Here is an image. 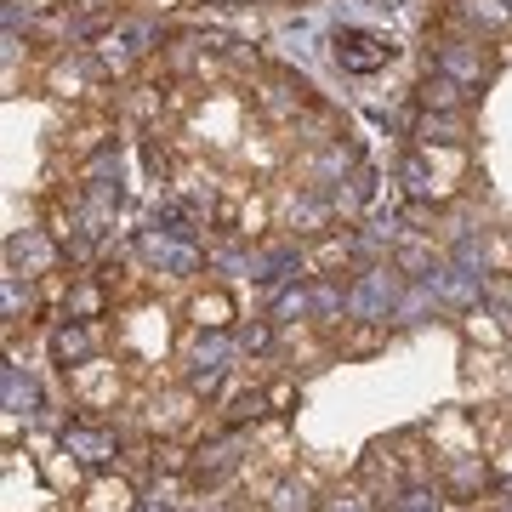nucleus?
Here are the masks:
<instances>
[{
    "mask_svg": "<svg viewBox=\"0 0 512 512\" xmlns=\"http://www.w3.org/2000/svg\"><path fill=\"white\" fill-rule=\"evenodd\" d=\"M291 399H296V393H291V382H274V387H268V404H274V410H285Z\"/></svg>",
    "mask_w": 512,
    "mask_h": 512,
    "instance_id": "obj_8",
    "label": "nucleus"
},
{
    "mask_svg": "<svg viewBox=\"0 0 512 512\" xmlns=\"http://www.w3.org/2000/svg\"><path fill=\"white\" fill-rule=\"evenodd\" d=\"M302 268H308L313 279H342L353 268V245L342 234H325V239H313L308 251H302Z\"/></svg>",
    "mask_w": 512,
    "mask_h": 512,
    "instance_id": "obj_3",
    "label": "nucleus"
},
{
    "mask_svg": "<svg viewBox=\"0 0 512 512\" xmlns=\"http://www.w3.org/2000/svg\"><path fill=\"white\" fill-rule=\"evenodd\" d=\"M143 6H154V12H171V6H183V0H143Z\"/></svg>",
    "mask_w": 512,
    "mask_h": 512,
    "instance_id": "obj_9",
    "label": "nucleus"
},
{
    "mask_svg": "<svg viewBox=\"0 0 512 512\" xmlns=\"http://www.w3.org/2000/svg\"><path fill=\"white\" fill-rule=\"evenodd\" d=\"M188 325L194 330H228L234 325V296L228 291H194V302H188Z\"/></svg>",
    "mask_w": 512,
    "mask_h": 512,
    "instance_id": "obj_5",
    "label": "nucleus"
},
{
    "mask_svg": "<svg viewBox=\"0 0 512 512\" xmlns=\"http://www.w3.org/2000/svg\"><path fill=\"white\" fill-rule=\"evenodd\" d=\"M404 183L421 200H456L467 183V143H421L404 165Z\"/></svg>",
    "mask_w": 512,
    "mask_h": 512,
    "instance_id": "obj_1",
    "label": "nucleus"
},
{
    "mask_svg": "<svg viewBox=\"0 0 512 512\" xmlns=\"http://www.w3.org/2000/svg\"><path fill=\"white\" fill-rule=\"evenodd\" d=\"M399 57V46L387 35H370V29H342L336 35V63L348 74H376V69H387Z\"/></svg>",
    "mask_w": 512,
    "mask_h": 512,
    "instance_id": "obj_2",
    "label": "nucleus"
},
{
    "mask_svg": "<svg viewBox=\"0 0 512 512\" xmlns=\"http://www.w3.org/2000/svg\"><path fill=\"white\" fill-rule=\"evenodd\" d=\"M467 342H484V348H501L507 342V325H495V313H467Z\"/></svg>",
    "mask_w": 512,
    "mask_h": 512,
    "instance_id": "obj_7",
    "label": "nucleus"
},
{
    "mask_svg": "<svg viewBox=\"0 0 512 512\" xmlns=\"http://www.w3.org/2000/svg\"><path fill=\"white\" fill-rule=\"evenodd\" d=\"M80 501H86V512H131L137 490H131V478H92Z\"/></svg>",
    "mask_w": 512,
    "mask_h": 512,
    "instance_id": "obj_6",
    "label": "nucleus"
},
{
    "mask_svg": "<svg viewBox=\"0 0 512 512\" xmlns=\"http://www.w3.org/2000/svg\"><path fill=\"white\" fill-rule=\"evenodd\" d=\"M416 103H421V114H467V86L450 80L444 69H433L416 86Z\"/></svg>",
    "mask_w": 512,
    "mask_h": 512,
    "instance_id": "obj_4",
    "label": "nucleus"
}]
</instances>
